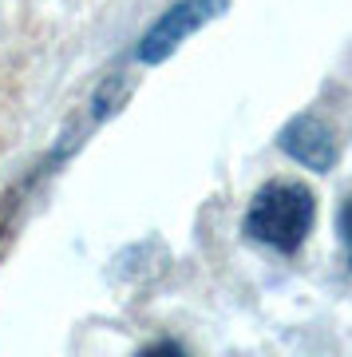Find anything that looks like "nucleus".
Returning a JSON list of instances; mask_svg holds the SVG:
<instances>
[{"label": "nucleus", "instance_id": "obj_1", "mask_svg": "<svg viewBox=\"0 0 352 357\" xmlns=\"http://www.w3.org/2000/svg\"><path fill=\"white\" fill-rule=\"evenodd\" d=\"M317 222V195L297 178H269L246 206L241 234L277 255H297Z\"/></svg>", "mask_w": 352, "mask_h": 357}, {"label": "nucleus", "instance_id": "obj_2", "mask_svg": "<svg viewBox=\"0 0 352 357\" xmlns=\"http://www.w3.org/2000/svg\"><path fill=\"white\" fill-rule=\"evenodd\" d=\"M230 13V0H175L166 13L154 16V24L138 36L135 60L143 68L166 64L194 32H202L206 24H214Z\"/></svg>", "mask_w": 352, "mask_h": 357}, {"label": "nucleus", "instance_id": "obj_3", "mask_svg": "<svg viewBox=\"0 0 352 357\" xmlns=\"http://www.w3.org/2000/svg\"><path fill=\"white\" fill-rule=\"evenodd\" d=\"M277 147L313 175H328L340 163L337 135L317 112H297L293 119H285L281 131H277Z\"/></svg>", "mask_w": 352, "mask_h": 357}, {"label": "nucleus", "instance_id": "obj_4", "mask_svg": "<svg viewBox=\"0 0 352 357\" xmlns=\"http://www.w3.org/2000/svg\"><path fill=\"white\" fill-rule=\"evenodd\" d=\"M127 96H131V79H123V76L99 79V88L91 91V119H95V123L111 119V115L127 103Z\"/></svg>", "mask_w": 352, "mask_h": 357}, {"label": "nucleus", "instance_id": "obj_5", "mask_svg": "<svg viewBox=\"0 0 352 357\" xmlns=\"http://www.w3.org/2000/svg\"><path fill=\"white\" fill-rule=\"evenodd\" d=\"M337 234H340V246H344L349 270H352V195L340 203V211H337Z\"/></svg>", "mask_w": 352, "mask_h": 357}, {"label": "nucleus", "instance_id": "obj_6", "mask_svg": "<svg viewBox=\"0 0 352 357\" xmlns=\"http://www.w3.org/2000/svg\"><path fill=\"white\" fill-rule=\"evenodd\" d=\"M135 357H190L186 349L178 342H170V337H159V342H151V345H143Z\"/></svg>", "mask_w": 352, "mask_h": 357}]
</instances>
